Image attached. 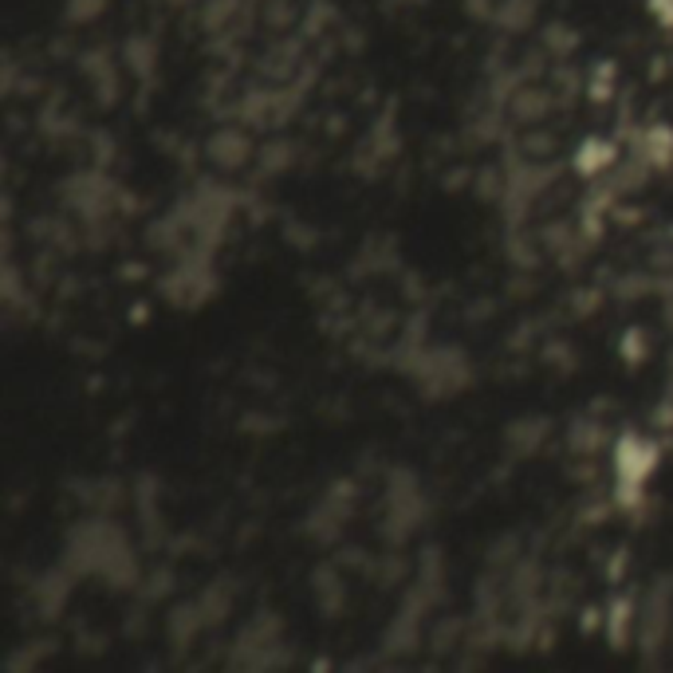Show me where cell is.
<instances>
[{
	"label": "cell",
	"mask_w": 673,
	"mask_h": 673,
	"mask_svg": "<svg viewBox=\"0 0 673 673\" xmlns=\"http://www.w3.org/2000/svg\"><path fill=\"white\" fill-rule=\"evenodd\" d=\"M658 461H662V449L646 433H622L615 441V485L622 505H638L646 481L654 477Z\"/></svg>",
	"instance_id": "obj_1"
},
{
	"label": "cell",
	"mask_w": 673,
	"mask_h": 673,
	"mask_svg": "<svg viewBox=\"0 0 673 673\" xmlns=\"http://www.w3.org/2000/svg\"><path fill=\"white\" fill-rule=\"evenodd\" d=\"M615 162H618V146L610 139H598V134L583 139L580 146H575V154H571V166H575L580 178H598V174H607Z\"/></svg>",
	"instance_id": "obj_2"
},
{
	"label": "cell",
	"mask_w": 673,
	"mask_h": 673,
	"mask_svg": "<svg viewBox=\"0 0 673 673\" xmlns=\"http://www.w3.org/2000/svg\"><path fill=\"white\" fill-rule=\"evenodd\" d=\"M642 154L650 166H670L673 162V126H665V122H654L650 131H646L642 139Z\"/></svg>",
	"instance_id": "obj_3"
},
{
	"label": "cell",
	"mask_w": 673,
	"mask_h": 673,
	"mask_svg": "<svg viewBox=\"0 0 673 673\" xmlns=\"http://www.w3.org/2000/svg\"><path fill=\"white\" fill-rule=\"evenodd\" d=\"M217 146H224V154H213V162H221V166H241L244 158H249V154H253V146H249V142H244V134H236V131H221L217 134Z\"/></svg>",
	"instance_id": "obj_4"
},
{
	"label": "cell",
	"mask_w": 673,
	"mask_h": 673,
	"mask_svg": "<svg viewBox=\"0 0 673 673\" xmlns=\"http://www.w3.org/2000/svg\"><path fill=\"white\" fill-rule=\"evenodd\" d=\"M622 358H627L630 366H638V363L646 358V335H642V328L622 331Z\"/></svg>",
	"instance_id": "obj_5"
},
{
	"label": "cell",
	"mask_w": 673,
	"mask_h": 673,
	"mask_svg": "<svg viewBox=\"0 0 673 673\" xmlns=\"http://www.w3.org/2000/svg\"><path fill=\"white\" fill-rule=\"evenodd\" d=\"M610 642L627 646V603H622V598H618L615 610H610Z\"/></svg>",
	"instance_id": "obj_6"
},
{
	"label": "cell",
	"mask_w": 673,
	"mask_h": 673,
	"mask_svg": "<svg viewBox=\"0 0 673 673\" xmlns=\"http://www.w3.org/2000/svg\"><path fill=\"white\" fill-rule=\"evenodd\" d=\"M650 9L662 24H673V0H650Z\"/></svg>",
	"instance_id": "obj_7"
}]
</instances>
